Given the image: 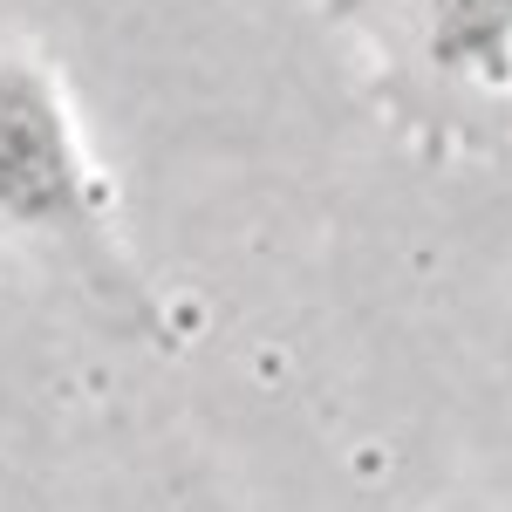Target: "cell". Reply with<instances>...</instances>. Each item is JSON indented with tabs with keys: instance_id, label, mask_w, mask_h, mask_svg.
Segmentation results:
<instances>
[{
	"instance_id": "1",
	"label": "cell",
	"mask_w": 512,
	"mask_h": 512,
	"mask_svg": "<svg viewBox=\"0 0 512 512\" xmlns=\"http://www.w3.org/2000/svg\"><path fill=\"white\" fill-rule=\"evenodd\" d=\"M0 246L62 274L110 321H158L117 239V198L82 151L62 76L35 48H0Z\"/></svg>"
}]
</instances>
